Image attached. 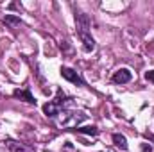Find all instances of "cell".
<instances>
[{"instance_id":"6da1fadb","label":"cell","mask_w":154,"mask_h":152,"mask_svg":"<svg viewBox=\"0 0 154 152\" xmlns=\"http://www.w3.org/2000/svg\"><path fill=\"white\" fill-rule=\"evenodd\" d=\"M75 25H77V32H90V18H88V14L77 13Z\"/></svg>"},{"instance_id":"7a4b0ae2","label":"cell","mask_w":154,"mask_h":152,"mask_svg":"<svg viewBox=\"0 0 154 152\" xmlns=\"http://www.w3.org/2000/svg\"><path fill=\"white\" fill-rule=\"evenodd\" d=\"M61 77L63 79H66V81H70V82H74V84H79V86H82L84 82H82V79L77 75V72H74L72 68H66V66H63L61 68Z\"/></svg>"},{"instance_id":"3957f363","label":"cell","mask_w":154,"mask_h":152,"mask_svg":"<svg viewBox=\"0 0 154 152\" xmlns=\"http://www.w3.org/2000/svg\"><path fill=\"white\" fill-rule=\"evenodd\" d=\"M131 79H133V75H131V72L127 68H120L113 74V82H116V84H125Z\"/></svg>"},{"instance_id":"277c9868","label":"cell","mask_w":154,"mask_h":152,"mask_svg":"<svg viewBox=\"0 0 154 152\" xmlns=\"http://www.w3.org/2000/svg\"><path fill=\"white\" fill-rule=\"evenodd\" d=\"M59 111H61V108H59L54 100H50V102H47V104L43 106V113L47 114L48 118H57Z\"/></svg>"},{"instance_id":"5b68a950","label":"cell","mask_w":154,"mask_h":152,"mask_svg":"<svg viewBox=\"0 0 154 152\" xmlns=\"http://www.w3.org/2000/svg\"><path fill=\"white\" fill-rule=\"evenodd\" d=\"M77 34H79V38H81V41H82L86 52H91V50L95 48V39L91 38L90 32H77Z\"/></svg>"},{"instance_id":"8992f818","label":"cell","mask_w":154,"mask_h":152,"mask_svg":"<svg viewBox=\"0 0 154 152\" xmlns=\"http://www.w3.org/2000/svg\"><path fill=\"white\" fill-rule=\"evenodd\" d=\"M13 95H14L16 99H20V100L27 102V104H36V100H34V97H32V93H31L29 90H14Z\"/></svg>"},{"instance_id":"52a82bcc","label":"cell","mask_w":154,"mask_h":152,"mask_svg":"<svg viewBox=\"0 0 154 152\" xmlns=\"http://www.w3.org/2000/svg\"><path fill=\"white\" fill-rule=\"evenodd\" d=\"M113 143H115L118 149L127 150V140H125V136H124V134H118V132H115V134H113Z\"/></svg>"},{"instance_id":"ba28073f","label":"cell","mask_w":154,"mask_h":152,"mask_svg":"<svg viewBox=\"0 0 154 152\" xmlns=\"http://www.w3.org/2000/svg\"><path fill=\"white\" fill-rule=\"evenodd\" d=\"M75 131H77V132H81V134H88V136H97V134H99V129H97L95 125H86V127H77Z\"/></svg>"},{"instance_id":"9c48e42d","label":"cell","mask_w":154,"mask_h":152,"mask_svg":"<svg viewBox=\"0 0 154 152\" xmlns=\"http://www.w3.org/2000/svg\"><path fill=\"white\" fill-rule=\"evenodd\" d=\"M4 23H7V25H11V27H18L22 22H20V18H18V16H14V14H5Z\"/></svg>"},{"instance_id":"30bf717a","label":"cell","mask_w":154,"mask_h":152,"mask_svg":"<svg viewBox=\"0 0 154 152\" xmlns=\"http://www.w3.org/2000/svg\"><path fill=\"white\" fill-rule=\"evenodd\" d=\"M4 143H7V149L13 152H27L20 143H16V141H13V140H7V141H4Z\"/></svg>"},{"instance_id":"8fae6325","label":"cell","mask_w":154,"mask_h":152,"mask_svg":"<svg viewBox=\"0 0 154 152\" xmlns=\"http://www.w3.org/2000/svg\"><path fill=\"white\" fill-rule=\"evenodd\" d=\"M145 79H147L149 82H154V70H151V72H147V74H145Z\"/></svg>"},{"instance_id":"7c38bea8","label":"cell","mask_w":154,"mask_h":152,"mask_svg":"<svg viewBox=\"0 0 154 152\" xmlns=\"http://www.w3.org/2000/svg\"><path fill=\"white\" fill-rule=\"evenodd\" d=\"M142 150H143V152H152V149H151V145H147V143H142Z\"/></svg>"}]
</instances>
